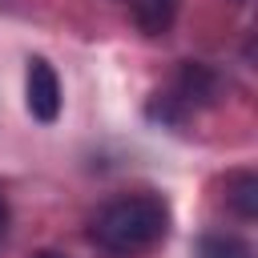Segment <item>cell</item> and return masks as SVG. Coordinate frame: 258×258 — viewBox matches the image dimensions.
I'll use <instances>...</instances> for the list:
<instances>
[{
  "label": "cell",
  "mask_w": 258,
  "mask_h": 258,
  "mask_svg": "<svg viewBox=\"0 0 258 258\" xmlns=\"http://www.w3.org/2000/svg\"><path fill=\"white\" fill-rule=\"evenodd\" d=\"M169 234V206L157 194H125L101 206L89 222V238L113 258H137Z\"/></svg>",
  "instance_id": "obj_1"
},
{
  "label": "cell",
  "mask_w": 258,
  "mask_h": 258,
  "mask_svg": "<svg viewBox=\"0 0 258 258\" xmlns=\"http://www.w3.org/2000/svg\"><path fill=\"white\" fill-rule=\"evenodd\" d=\"M24 105L36 121H56L60 113V81L52 73V64L44 56H32L28 60V73H24Z\"/></svg>",
  "instance_id": "obj_2"
},
{
  "label": "cell",
  "mask_w": 258,
  "mask_h": 258,
  "mask_svg": "<svg viewBox=\"0 0 258 258\" xmlns=\"http://www.w3.org/2000/svg\"><path fill=\"white\" fill-rule=\"evenodd\" d=\"M177 97L181 101H198V105H210L218 97V77L210 64H198V60H185L181 73H177Z\"/></svg>",
  "instance_id": "obj_3"
},
{
  "label": "cell",
  "mask_w": 258,
  "mask_h": 258,
  "mask_svg": "<svg viewBox=\"0 0 258 258\" xmlns=\"http://www.w3.org/2000/svg\"><path fill=\"white\" fill-rule=\"evenodd\" d=\"M226 202L234 206V214H242V218H254L258 214V177L254 173H230V181H226Z\"/></svg>",
  "instance_id": "obj_4"
},
{
  "label": "cell",
  "mask_w": 258,
  "mask_h": 258,
  "mask_svg": "<svg viewBox=\"0 0 258 258\" xmlns=\"http://www.w3.org/2000/svg\"><path fill=\"white\" fill-rule=\"evenodd\" d=\"M198 258H254V250L238 234H206L198 242Z\"/></svg>",
  "instance_id": "obj_5"
},
{
  "label": "cell",
  "mask_w": 258,
  "mask_h": 258,
  "mask_svg": "<svg viewBox=\"0 0 258 258\" xmlns=\"http://www.w3.org/2000/svg\"><path fill=\"white\" fill-rule=\"evenodd\" d=\"M8 230V202H4V194H0V234Z\"/></svg>",
  "instance_id": "obj_6"
},
{
  "label": "cell",
  "mask_w": 258,
  "mask_h": 258,
  "mask_svg": "<svg viewBox=\"0 0 258 258\" xmlns=\"http://www.w3.org/2000/svg\"><path fill=\"white\" fill-rule=\"evenodd\" d=\"M32 258H64L60 250H40V254H32Z\"/></svg>",
  "instance_id": "obj_7"
},
{
  "label": "cell",
  "mask_w": 258,
  "mask_h": 258,
  "mask_svg": "<svg viewBox=\"0 0 258 258\" xmlns=\"http://www.w3.org/2000/svg\"><path fill=\"white\" fill-rule=\"evenodd\" d=\"M129 4H133V0H129Z\"/></svg>",
  "instance_id": "obj_8"
}]
</instances>
